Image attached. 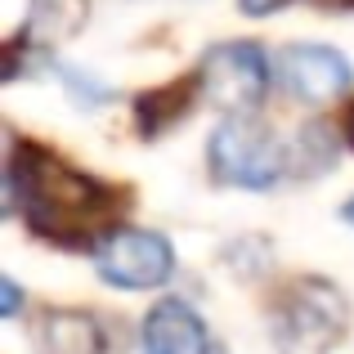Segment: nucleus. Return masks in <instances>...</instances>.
<instances>
[{"mask_svg": "<svg viewBox=\"0 0 354 354\" xmlns=\"http://www.w3.org/2000/svg\"><path fill=\"white\" fill-rule=\"evenodd\" d=\"M242 14H274V9H283L287 0H238Z\"/></svg>", "mask_w": 354, "mask_h": 354, "instance_id": "9", "label": "nucleus"}, {"mask_svg": "<svg viewBox=\"0 0 354 354\" xmlns=\"http://www.w3.org/2000/svg\"><path fill=\"white\" fill-rule=\"evenodd\" d=\"M9 207H23L27 220L45 234H81L108 211V193L90 175L72 171L68 162L41 153V148H18L5 171Z\"/></svg>", "mask_w": 354, "mask_h": 354, "instance_id": "1", "label": "nucleus"}, {"mask_svg": "<svg viewBox=\"0 0 354 354\" xmlns=\"http://www.w3.org/2000/svg\"><path fill=\"white\" fill-rule=\"evenodd\" d=\"M292 166L283 139L256 117H225L211 135V171L234 189H269Z\"/></svg>", "mask_w": 354, "mask_h": 354, "instance_id": "3", "label": "nucleus"}, {"mask_svg": "<svg viewBox=\"0 0 354 354\" xmlns=\"http://www.w3.org/2000/svg\"><path fill=\"white\" fill-rule=\"evenodd\" d=\"M274 77L305 104H332L354 86L350 59L332 45H287L274 59Z\"/></svg>", "mask_w": 354, "mask_h": 354, "instance_id": "6", "label": "nucleus"}, {"mask_svg": "<svg viewBox=\"0 0 354 354\" xmlns=\"http://www.w3.org/2000/svg\"><path fill=\"white\" fill-rule=\"evenodd\" d=\"M319 5H332V9H341V5H354V0H319Z\"/></svg>", "mask_w": 354, "mask_h": 354, "instance_id": "11", "label": "nucleus"}, {"mask_svg": "<svg viewBox=\"0 0 354 354\" xmlns=\"http://www.w3.org/2000/svg\"><path fill=\"white\" fill-rule=\"evenodd\" d=\"M350 305L323 278H296L269 310V332L283 354H328L346 337Z\"/></svg>", "mask_w": 354, "mask_h": 354, "instance_id": "2", "label": "nucleus"}, {"mask_svg": "<svg viewBox=\"0 0 354 354\" xmlns=\"http://www.w3.org/2000/svg\"><path fill=\"white\" fill-rule=\"evenodd\" d=\"M202 90L216 108H225L229 117H247V108L260 104L269 86V63H265V50L247 41H229V45H216V50L202 59V72H198Z\"/></svg>", "mask_w": 354, "mask_h": 354, "instance_id": "4", "label": "nucleus"}, {"mask_svg": "<svg viewBox=\"0 0 354 354\" xmlns=\"http://www.w3.org/2000/svg\"><path fill=\"white\" fill-rule=\"evenodd\" d=\"M36 350L41 354H104V332L86 314H45L41 332H36Z\"/></svg>", "mask_w": 354, "mask_h": 354, "instance_id": "8", "label": "nucleus"}, {"mask_svg": "<svg viewBox=\"0 0 354 354\" xmlns=\"http://www.w3.org/2000/svg\"><path fill=\"white\" fill-rule=\"evenodd\" d=\"M346 220H350V225H354V198L346 202Z\"/></svg>", "mask_w": 354, "mask_h": 354, "instance_id": "12", "label": "nucleus"}, {"mask_svg": "<svg viewBox=\"0 0 354 354\" xmlns=\"http://www.w3.org/2000/svg\"><path fill=\"white\" fill-rule=\"evenodd\" d=\"M350 135H354V121H350Z\"/></svg>", "mask_w": 354, "mask_h": 354, "instance_id": "13", "label": "nucleus"}, {"mask_svg": "<svg viewBox=\"0 0 354 354\" xmlns=\"http://www.w3.org/2000/svg\"><path fill=\"white\" fill-rule=\"evenodd\" d=\"M139 346H144V354H211V337L207 323L193 314V305L162 301L148 310Z\"/></svg>", "mask_w": 354, "mask_h": 354, "instance_id": "7", "label": "nucleus"}, {"mask_svg": "<svg viewBox=\"0 0 354 354\" xmlns=\"http://www.w3.org/2000/svg\"><path fill=\"white\" fill-rule=\"evenodd\" d=\"M0 292H5L0 310H5V314H14V310H18V283H14V278H5V283H0Z\"/></svg>", "mask_w": 354, "mask_h": 354, "instance_id": "10", "label": "nucleus"}, {"mask_svg": "<svg viewBox=\"0 0 354 354\" xmlns=\"http://www.w3.org/2000/svg\"><path fill=\"white\" fill-rule=\"evenodd\" d=\"M171 242L153 229H117L95 256L99 278H108L113 287H157L171 278Z\"/></svg>", "mask_w": 354, "mask_h": 354, "instance_id": "5", "label": "nucleus"}]
</instances>
